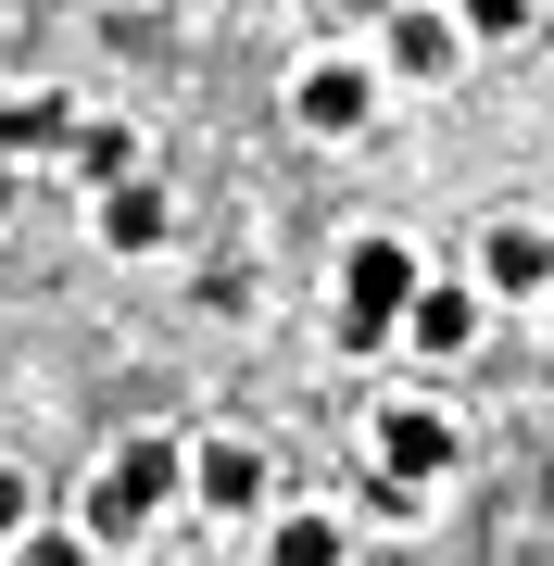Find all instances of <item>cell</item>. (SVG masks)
<instances>
[{"label":"cell","instance_id":"8992f818","mask_svg":"<svg viewBox=\"0 0 554 566\" xmlns=\"http://www.w3.org/2000/svg\"><path fill=\"white\" fill-rule=\"evenodd\" d=\"M479 290H504V303L554 290V240L542 227H492V240H479Z\"/></svg>","mask_w":554,"mask_h":566},{"label":"cell","instance_id":"5bb4252c","mask_svg":"<svg viewBox=\"0 0 554 566\" xmlns=\"http://www.w3.org/2000/svg\"><path fill=\"white\" fill-rule=\"evenodd\" d=\"M13 528H25V479L0 465V542H13Z\"/></svg>","mask_w":554,"mask_h":566},{"label":"cell","instance_id":"4fadbf2b","mask_svg":"<svg viewBox=\"0 0 554 566\" xmlns=\"http://www.w3.org/2000/svg\"><path fill=\"white\" fill-rule=\"evenodd\" d=\"M453 25H467V39H516V25H530V0H453Z\"/></svg>","mask_w":554,"mask_h":566},{"label":"cell","instance_id":"30bf717a","mask_svg":"<svg viewBox=\"0 0 554 566\" xmlns=\"http://www.w3.org/2000/svg\"><path fill=\"white\" fill-rule=\"evenodd\" d=\"M165 227H177V214H165V189H151V177L102 189V240H114V252H151V240H165Z\"/></svg>","mask_w":554,"mask_h":566},{"label":"cell","instance_id":"9c48e42d","mask_svg":"<svg viewBox=\"0 0 554 566\" xmlns=\"http://www.w3.org/2000/svg\"><path fill=\"white\" fill-rule=\"evenodd\" d=\"M51 139H76L51 88H0V164H25V151H51Z\"/></svg>","mask_w":554,"mask_h":566},{"label":"cell","instance_id":"3957f363","mask_svg":"<svg viewBox=\"0 0 554 566\" xmlns=\"http://www.w3.org/2000/svg\"><path fill=\"white\" fill-rule=\"evenodd\" d=\"M189 491H202L215 516H265V491H278V465L252 453V441H202V453H189Z\"/></svg>","mask_w":554,"mask_h":566},{"label":"cell","instance_id":"6da1fadb","mask_svg":"<svg viewBox=\"0 0 554 566\" xmlns=\"http://www.w3.org/2000/svg\"><path fill=\"white\" fill-rule=\"evenodd\" d=\"M177 479H189V453H177V441H126V453L102 465V479H88V528H76V542H88V554L139 542V528L177 504Z\"/></svg>","mask_w":554,"mask_h":566},{"label":"cell","instance_id":"9a60e30c","mask_svg":"<svg viewBox=\"0 0 554 566\" xmlns=\"http://www.w3.org/2000/svg\"><path fill=\"white\" fill-rule=\"evenodd\" d=\"M25 566H88V542H25Z\"/></svg>","mask_w":554,"mask_h":566},{"label":"cell","instance_id":"52a82bcc","mask_svg":"<svg viewBox=\"0 0 554 566\" xmlns=\"http://www.w3.org/2000/svg\"><path fill=\"white\" fill-rule=\"evenodd\" d=\"M404 340H416V353H467V340H479V290L429 277V290L404 303Z\"/></svg>","mask_w":554,"mask_h":566},{"label":"cell","instance_id":"5b68a950","mask_svg":"<svg viewBox=\"0 0 554 566\" xmlns=\"http://www.w3.org/2000/svg\"><path fill=\"white\" fill-rule=\"evenodd\" d=\"M378 465H390V479H441V465H453V416L441 403H390L378 416Z\"/></svg>","mask_w":554,"mask_h":566},{"label":"cell","instance_id":"277c9868","mask_svg":"<svg viewBox=\"0 0 554 566\" xmlns=\"http://www.w3.org/2000/svg\"><path fill=\"white\" fill-rule=\"evenodd\" d=\"M366 63H303V76H290V114L315 126V139H353V126H366Z\"/></svg>","mask_w":554,"mask_h":566},{"label":"cell","instance_id":"8fae6325","mask_svg":"<svg viewBox=\"0 0 554 566\" xmlns=\"http://www.w3.org/2000/svg\"><path fill=\"white\" fill-rule=\"evenodd\" d=\"M265 566H353V542H341V516H315V504H303V516H278V528H265Z\"/></svg>","mask_w":554,"mask_h":566},{"label":"cell","instance_id":"7c38bea8","mask_svg":"<svg viewBox=\"0 0 554 566\" xmlns=\"http://www.w3.org/2000/svg\"><path fill=\"white\" fill-rule=\"evenodd\" d=\"M63 151H76V177H102V189H126V177H139V126H76Z\"/></svg>","mask_w":554,"mask_h":566},{"label":"cell","instance_id":"7a4b0ae2","mask_svg":"<svg viewBox=\"0 0 554 566\" xmlns=\"http://www.w3.org/2000/svg\"><path fill=\"white\" fill-rule=\"evenodd\" d=\"M416 290H429V264H416L404 240H353L341 252V353H378Z\"/></svg>","mask_w":554,"mask_h":566},{"label":"cell","instance_id":"ba28073f","mask_svg":"<svg viewBox=\"0 0 554 566\" xmlns=\"http://www.w3.org/2000/svg\"><path fill=\"white\" fill-rule=\"evenodd\" d=\"M453 51H467L453 13H404V25H390V76H453Z\"/></svg>","mask_w":554,"mask_h":566}]
</instances>
